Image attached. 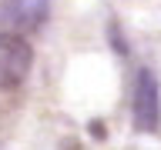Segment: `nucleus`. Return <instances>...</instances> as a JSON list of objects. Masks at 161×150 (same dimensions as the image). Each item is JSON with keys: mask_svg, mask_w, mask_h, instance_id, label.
Segmentation results:
<instances>
[{"mask_svg": "<svg viewBox=\"0 0 161 150\" xmlns=\"http://www.w3.org/2000/svg\"><path fill=\"white\" fill-rule=\"evenodd\" d=\"M34 67V50L20 33L0 30V90H14L27 80Z\"/></svg>", "mask_w": 161, "mask_h": 150, "instance_id": "obj_1", "label": "nucleus"}, {"mask_svg": "<svg viewBox=\"0 0 161 150\" xmlns=\"http://www.w3.org/2000/svg\"><path fill=\"white\" fill-rule=\"evenodd\" d=\"M10 7H14V17L24 27H37L40 17L47 13V0H10Z\"/></svg>", "mask_w": 161, "mask_h": 150, "instance_id": "obj_3", "label": "nucleus"}, {"mask_svg": "<svg viewBox=\"0 0 161 150\" xmlns=\"http://www.w3.org/2000/svg\"><path fill=\"white\" fill-rule=\"evenodd\" d=\"M131 110H134V123L138 130H154L161 127V97H158V80L151 70H138L134 73V97H131Z\"/></svg>", "mask_w": 161, "mask_h": 150, "instance_id": "obj_2", "label": "nucleus"}]
</instances>
